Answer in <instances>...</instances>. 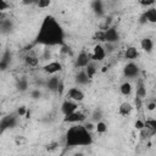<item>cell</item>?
<instances>
[{
	"label": "cell",
	"mask_w": 156,
	"mask_h": 156,
	"mask_svg": "<svg viewBox=\"0 0 156 156\" xmlns=\"http://www.w3.org/2000/svg\"><path fill=\"white\" fill-rule=\"evenodd\" d=\"M35 44H41L46 46L65 44V32L60 23L52 16H46L43 20L33 45Z\"/></svg>",
	"instance_id": "cell-1"
},
{
	"label": "cell",
	"mask_w": 156,
	"mask_h": 156,
	"mask_svg": "<svg viewBox=\"0 0 156 156\" xmlns=\"http://www.w3.org/2000/svg\"><path fill=\"white\" fill-rule=\"evenodd\" d=\"M91 144H93V136L82 124L71 127L66 133V145L68 147L89 146Z\"/></svg>",
	"instance_id": "cell-2"
},
{
	"label": "cell",
	"mask_w": 156,
	"mask_h": 156,
	"mask_svg": "<svg viewBox=\"0 0 156 156\" xmlns=\"http://www.w3.org/2000/svg\"><path fill=\"white\" fill-rule=\"evenodd\" d=\"M18 115H15V113H11V115H7L5 117H2L0 119V135L9 128H15L18 123Z\"/></svg>",
	"instance_id": "cell-3"
},
{
	"label": "cell",
	"mask_w": 156,
	"mask_h": 156,
	"mask_svg": "<svg viewBox=\"0 0 156 156\" xmlns=\"http://www.w3.org/2000/svg\"><path fill=\"white\" fill-rule=\"evenodd\" d=\"M85 119V115L80 111H74L67 116L63 117V122L65 123H80Z\"/></svg>",
	"instance_id": "cell-4"
},
{
	"label": "cell",
	"mask_w": 156,
	"mask_h": 156,
	"mask_svg": "<svg viewBox=\"0 0 156 156\" xmlns=\"http://www.w3.org/2000/svg\"><path fill=\"white\" fill-rule=\"evenodd\" d=\"M106 54H105V50H104V46L100 45V44H96L93 49V54L90 55V60L94 61V62H100L105 58Z\"/></svg>",
	"instance_id": "cell-5"
},
{
	"label": "cell",
	"mask_w": 156,
	"mask_h": 156,
	"mask_svg": "<svg viewBox=\"0 0 156 156\" xmlns=\"http://www.w3.org/2000/svg\"><path fill=\"white\" fill-rule=\"evenodd\" d=\"M119 40V33L115 27H110L107 30H105V43L116 44Z\"/></svg>",
	"instance_id": "cell-6"
},
{
	"label": "cell",
	"mask_w": 156,
	"mask_h": 156,
	"mask_svg": "<svg viewBox=\"0 0 156 156\" xmlns=\"http://www.w3.org/2000/svg\"><path fill=\"white\" fill-rule=\"evenodd\" d=\"M123 74L127 78H135V77H138V74H139V67H138V65H135L134 62L127 63L124 66V68H123Z\"/></svg>",
	"instance_id": "cell-7"
},
{
	"label": "cell",
	"mask_w": 156,
	"mask_h": 156,
	"mask_svg": "<svg viewBox=\"0 0 156 156\" xmlns=\"http://www.w3.org/2000/svg\"><path fill=\"white\" fill-rule=\"evenodd\" d=\"M67 95L74 102H80V101L84 100V93L80 89H78V88H71V89H68Z\"/></svg>",
	"instance_id": "cell-8"
},
{
	"label": "cell",
	"mask_w": 156,
	"mask_h": 156,
	"mask_svg": "<svg viewBox=\"0 0 156 156\" xmlns=\"http://www.w3.org/2000/svg\"><path fill=\"white\" fill-rule=\"evenodd\" d=\"M77 108H78V105L74 101H69V100L63 101L62 102V106H61V111H62V113L65 116H67V115L77 111Z\"/></svg>",
	"instance_id": "cell-9"
},
{
	"label": "cell",
	"mask_w": 156,
	"mask_h": 156,
	"mask_svg": "<svg viewBox=\"0 0 156 156\" xmlns=\"http://www.w3.org/2000/svg\"><path fill=\"white\" fill-rule=\"evenodd\" d=\"M43 69H44V72H46L49 74H55V73H57L62 69V65L57 61H54V62H50V63L45 65L43 67Z\"/></svg>",
	"instance_id": "cell-10"
},
{
	"label": "cell",
	"mask_w": 156,
	"mask_h": 156,
	"mask_svg": "<svg viewBox=\"0 0 156 156\" xmlns=\"http://www.w3.org/2000/svg\"><path fill=\"white\" fill-rule=\"evenodd\" d=\"M90 61H91V60H90V55L87 54V52H84V51H82V52L78 55L77 60H76V66H77V67H85Z\"/></svg>",
	"instance_id": "cell-11"
},
{
	"label": "cell",
	"mask_w": 156,
	"mask_h": 156,
	"mask_svg": "<svg viewBox=\"0 0 156 156\" xmlns=\"http://www.w3.org/2000/svg\"><path fill=\"white\" fill-rule=\"evenodd\" d=\"M91 9H93V11H94L99 17L104 16V13H105V11H104V2L100 1V0L93 1V2H91Z\"/></svg>",
	"instance_id": "cell-12"
},
{
	"label": "cell",
	"mask_w": 156,
	"mask_h": 156,
	"mask_svg": "<svg viewBox=\"0 0 156 156\" xmlns=\"http://www.w3.org/2000/svg\"><path fill=\"white\" fill-rule=\"evenodd\" d=\"M135 96L141 99V100L146 96V88L144 85L143 79H138V82H136V94H135Z\"/></svg>",
	"instance_id": "cell-13"
},
{
	"label": "cell",
	"mask_w": 156,
	"mask_h": 156,
	"mask_svg": "<svg viewBox=\"0 0 156 156\" xmlns=\"http://www.w3.org/2000/svg\"><path fill=\"white\" fill-rule=\"evenodd\" d=\"M12 29H13V22H12L10 18H5L4 22H2L1 26H0V32H1L2 34H9Z\"/></svg>",
	"instance_id": "cell-14"
},
{
	"label": "cell",
	"mask_w": 156,
	"mask_h": 156,
	"mask_svg": "<svg viewBox=\"0 0 156 156\" xmlns=\"http://www.w3.org/2000/svg\"><path fill=\"white\" fill-rule=\"evenodd\" d=\"M11 62V54L9 50H6L2 55V57L0 58V71H5L7 68V66Z\"/></svg>",
	"instance_id": "cell-15"
},
{
	"label": "cell",
	"mask_w": 156,
	"mask_h": 156,
	"mask_svg": "<svg viewBox=\"0 0 156 156\" xmlns=\"http://www.w3.org/2000/svg\"><path fill=\"white\" fill-rule=\"evenodd\" d=\"M58 83H60V78L56 77V76H54V77H51V78L48 79V82H46V87H48L49 90H51V91H57Z\"/></svg>",
	"instance_id": "cell-16"
},
{
	"label": "cell",
	"mask_w": 156,
	"mask_h": 156,
	"mask_svg": "<svg viewBox=\"0 0 156 156\" xmlns=\"http://www.w3.org/2000/svg\"><path fill=\"white\" fill-rule=\"evenodd\" d=\"M140 45H141V49L145 51V52H151L152 49H154V43L150 38H144L141 39L140 41Z\"/></svg>",
	"instance_id": "cell-17"
},
{
	"label": "cell",
	"mask_w": 156,
	"mask_h": 156,
	"mask_svg": "<svg viewBox=\"0 0 156 156\" xmlns=\"http://www.w3.org/2000/svg\"><path fill=\"white\" fill-rule=\"evenodd\" d=\"M132 110H133V106L129 102H123V104H121V106L118 108V112H119L121 116H124L126 117V116L130 115Z\"/></svg>",
	"instance_id": "cell-18"
},
{
	"label": "cell",
	"mask_w": 156,
	"mask_h": 156,
	"mask_svg": "<svg viewBox=\"0 0 156 156\" xmlns=\"http://www.w3.org/2000/svg\"><path fill=\"white\" fill-rule=\"evenodd\" d=\"M138 56H139V52H138L136 48H134V46L127 48V50H126V52H124V57H126V58H128V60H134V58H136Z\"/></svg>",
	"instance_id": "cell-19"
},
{
	"label": "cell",
	"mask_w": 156,
	"mask_h": 156,
	"mask_svg": "<svg viewBox=\"0 0 156 156\" xmlns=\"http://www.w3.org/2000/svg\"><path fill=\"white\" fill-rule=\"evenodd\" d=\"M84 72L87 73L88 78H89V79H91V78L94 77V74L96 73V66H95V62H94V61H90V62L85 66Z\"/></svg>",
	"instance_id": "cell-20"
},
{
	"label": "cell",
	"mask_w": 156,
	"mask_h": 156,
	"mask_svg": "<svg viewBox=\"0 0 156 156\" xmlns=\"http://www.w3.org/2000/svg\"><path fill=\"white\" fill-rule=\"evenodd\" d=\"M89 80H90V79L88 78V76H87V73H85L84 71H80V72L76 76V83L79 84V85H85V84H88Z\"/></svg>",
	"instance_id": "cell-21"
},
{
	"label": "cell",
	"mask_w": 156,
	"mask_h": 156,
	"mask_svg": "<svg viewBox=\"0 0 156 156\" xmlns=\"http://www.w3.org/2000/svg\"><path fill=\"white\" fill-rule=\"evenodd\" d=\"M145 13V17H146V21L150 22V23H156V9L155 7H150L147 11L144 12Z\"/></svg>",
	"instance_id": "cell-22"
},
{
	"label": "cell",
	"mask_w": 156,
	"mask_h": 156,
	"mask_svg": "<svg viewBox=\"0 0 156 156\" xmlns=\"http://www.w3.org/2000/svg\"><path fill=\"white\" fill-rule=\"evenodd\" d=\"M24 62H26L28 66H30V67H35V66H38V63H39V58H38L37 56H33V55H27V56L24 57Z\"/></svg>",
	"instance_id": "cell-23"
},
{
	"label": "cell",
	"mask_w": 156,
	"mask_h": 156,
	"mask_svg": "<svg viewBox=\"0 0 156 156\" xmlns=\"http://www.w3.org/2000/svg\"><path fill=\"white\" fill-rule=\"evenodd\" d=\"M119 89H121V93H122L123 95H126V96L130 95V93H132V85H130V83H128V82L123 83Z\"/></svg>",
	"instance_id": "cell-24"
},
{
	"label": "cell",
	"mask_w": 156,
	"mask_h": 156,
	"mask_svg": "<svg viewBox=\"0 0 156 156\" xmlns=\"http://www.w3.org/2000/svg\"><path fill=\"white\" fill-rule=\"evenodd\" d=\"M144 128L151 132H156V121L155 119H146L144 122Z\"/></svg>",
	"instance_id": "cell-25"
},
{
	"label": "cell",
	"mask_w": 156,
	"mask_h": 156,
	"mask_svg": "<svg viewBox=\"0 0 156 156\" xmlns=\"http://www.w3.org/2000/svg\"><path fill=\"white\" fill-rule=\"evenodd\" d=\"M111 23H112V17H111V16L105 17L104 23H101V24H100V30H102V32L107 30V29L111 27Z\"/></svg>",
	"instance_id": "cell-26"
},
{
	"label": "cell",
	"mask_w": 156,
	"mask_h": 156,
	"mask_svg": "<svg viewBox=\"0 0 156 156\" xmlns=\"http://www.w3.org/2000/svg\"><path fill=\"white\" fill-rule=\"evenodd\" d=\"M93 39L96 40V41H99V43H105V32H102V30L95 32Z\"/></svg>",
	"instance_id": "cell-27"
},
{
	"label": "cell",
	"mask_w": 156,
	"mask_h": 156,
	"mask_svg": "<svg viewBox=\"0 0 156 156\" xmlns=\"http://www.w3.org/2000/svg\"><path fill=\"white\" fill-rule=\"evenodd\" d=\"M27 88H28V82H27V79H20V80L17 82V89H18L20 91H26Z\"/></svg>",
	"instance_id": "cell-28"
},
{
	"label": "cell",
	"mask_w": 156,
	"mask_h": 156,
	"mask_svg": "<svg viewBox=\"0 0 156 156\" xmlns=\"http://www.w3.org/2000/svg\"><path fill=\"white\" fill-rule=\"evenodd\" d=\"M101 117H102V112H101L100 108H96V110L93 112V115H91V119H93L94 122H100Z\"/></svg>",
	"instance_id": "cell-29"
},
{
	"label": "cell",
	"mask_w": 156,
	"mask_h": 156,
	"mask_svg": "<svg viewBox=\"0 0 156 156\" xmlns=\"http://www.w3.org/2000/svg\"><path fill=\"white\" fill-rule=\"evenodd\" d=\"M155 133H156V132H151V130H149V129L143 128V129L140 130V136H141V139H147V138L152 136Z\"/></svg>",
	"instance_id": "cell-30"
},
{
	"label": "cell",
	"mask_w": 156,
	"mask_h": 156,
	"mask_svg": "<svg viewBox=\"0 0 156 156\" xmlns=\"http://www.w3.org/2000/svg\"><path fill=\"white\" fill-rule=\"evenodd\" d=\"M95 129H96V132L98 133H105L106 130H107V126H106V123H104V122H98L96 123V127H95Z\"/></svg>",
	"instance_id": "cell-31"
},
{
	"label": "cell",
	"mask_w": 156,
	"mask_h": 156,
	"mask_svg": "<svg viewBox=\"0 0 156 156\" xmlns=\"http://www.w3.org/2000/svg\"><path fill=\"white\" fill-rule=\"evenodd\" d=\"M105 54H111L115 51V44H111V43H105Z\"/></svg>",
	"instance_id": "cell-32"
},
{
	"label": "cell",
	"mask_w": 156,
	"mask_h": 156,
	"mask_svg": "<svg viewBox=\"0 0 156 156\" xmlns=\"http://www.w3.org/2000/svg\"><path fill=\"white\" fill-rule=\"evenodd\" d=\"M35 4H37L38 7H48V6L51 4V1H50V0H39V1H37Z\"/></svg>",
	"instance_id": "cell-33"
},
{
	"label": "cell",
	"mask_w": 156,
	"mask_h": 156,
	"mask_svg": "<svg viewBox=\"0 0 156 156\" xmlns=\"http://www.w3.org/2000/svg\"><path fill=\"white\" fill-rule=\"evenodd\" d=\"M57 146H58V144H57L56 141H52V143H49V144L46 145V150H48V151H54V150L57 149Z\"/></svg>",
	"instance_id": "cell-34"
},
{
	"label": "cell",
	"mask_w": 156,
	"mask_h": 156,
	"mask_svg": "<svg viewBox=\"0 0 156 156\" xmlns=\"http://www.w3.org/2000/svg\"><path fill=\"white\" fill-rule=\"evenodd\" d=\"M10 7V4L9 2H6L5 0H0V11H5V10H7Z\"/></svg>",
	"instance_id": "cell-35"
},
{
	"label": "cell",
	"mask_w": 156,
	"mask_h": 156,
	"mask_svg": "<svg viewBox=\"0 0 156 156\" xmlns=\"http://www.w3.org/2000/svg\"><path fill=\"white\" fill-rule=\"evenodd\" d=\"M141 104H143V102H141V99H139V98L135 96V99H134V105H135V108H136L138 111L141 108Z\"/></svg>",
	"instance_id": "cell-36"
},
{
	"label": "cell",
	"mask_w": 156,
	"mask_h": 156,
	"mask_svg": "<svg viewBox=\"0 0 156 156\" xmlns=\"http://www.w3.org/2000/svg\"><path fill=\"white\" fill-rule=\"evenodd\" d=\"M26 113H27V108L24 107V106H21V107H18V110H17V115L18 116H26Z\"/></svg>",
	"instance_id": "cell-37"
},
{
	"label": "cell",
	"mask_w": 156,
	"mask_h": 156,
	"mask_svg": "<svg viewBox=\"0 0 156 156\" xmlns=\"http://www.w3.org/2000/svg\"><path fill=\"white\" fill-rule=\"evenodd\" d=\"M154 4H155V0H140V5L143 6H150Z\"/></svg>",
	"instance_id": "cell-38"
},
{
	"label": "cell",
	"mask_w": 156,
	"mask_h": 156,
	"mask_svg": "<svg viewBox=\"0 0 156 156\" xmlns=\"http://www.w3.org/2000/svg\"><path fill=\"white\" fill-rule=\"evenodd\" d=\"M30 95H32V98H33V99H39L41 94H40L39 89H35V90H33V91L30 93Z\"/></svg>",
	"instance_id": "cell-39"
},
{
	"label": "cell",
	"mask_w": 156,
	"mask_h": 156,
	"mask_svg": "<svg viewBox=\"0 0 156 156\" xmlns=\"http://www.w3.org/2000/svg\"><path fill=\"white\" fill-rule=\"evenodd\" d=\"M134 126H135V128H136L138 130H141V129L144 128V122H143V121H140V119H138V121L135 122V124H134Z\"/></svg>",
	"instance_id": "cell-40"
},
{
	"label": "cell",
	"mask_w": 156,
	"mask_h": 156,
	"mask_svg": "<svg viewBox=\"0 0 156 156\" xmlns=\"http://www.w3.org/2000/svg\"><path fill=\"white\" fill-rule=\"evenodd\" d=\"M155 107H156V104L152 101V102H149L147 105H146V108L149 110V111H154L155 110Z\"/></svg>",
	"instance_id": "cell-41"
},
{
	"label": "cell",
	"mask_w": 156,
	"mask_h": 156,
	"mask_svg": "<svg viewBox=\"0 0 156 156\" xmlns=\"http://www.w3.org/2000/svg\"><path fill=\"white\" fill-rule=\"evenodd\" d=\"M84 128H85V129H87V130H88V132L90 133V132H91V130L94 129V124L89 122V123H87V124H84Z\"/></svg>",
	"instance_id": "cell-42"
},
{
	"label": "cell",
	"mask_w": 156,
	"mask_h": 156,
	"mask_svg": "<svg viewBox=\"0 0 156 156\" xmlns=\"http://www.w3.org/2000/svg\"><path fill=\"white\" fill-rule=\"evenodd\" d=\"M147 21H146V17H145V13H141V16L139 17V23L140 24H145Z\"/></svg>",
	"instance_id": "cell-43"
},
{
	"label": "cell",
	"mask_w": 156,
	"mask_h": 156,
	"mask_svg": "<svg viewBox=\"0 0 156 156\" xmlns=\"http://www.w3.org/2000/svg\"><path fill=\"white\" fill-rule=\"evenodd\" d=\"M63 87H65V85H63V83L60 80V83H58V88H57V91H58V94H60V95H61V94H62V91H63Z\"/></svg>",
	"instance_id": "cell-44"
},
{
	"label": "cell",
	"mask_w": 156,
	"mask_h": 156,
	"mask_svg": "<svg viewBox=\"0 0 156 156\" xmlns=\"http://www.w3.org/2000/svg\"><path fill=\"white\" fill-rule=\"evenodd\" d=\"M6 18V15H5V12H2V11H0V26H1V23L4 22V20Z\"/></svg>",
	"instance_id": "cell-45"
},
{
	"label": "cell",
	"mask_w": 156,
	"mask_h": 156,
	"mask_svg": "<svg viewBox=\"0 0 156 156\" xmlns=\"http://www.w3.org/2000/svg\"><path fill=\"white\" fill-rule=\"evenodd\" d=\"M101 71H102V72H106V71H107V67H102V69H101Z\"/></svg>",
	"instance_id": "cell-46"
},
{
	"label": "cell",
	"mask_w": 156,
	"mask_h": 156,
	"mask_svg": "<svg viewBox=\"0 0 156 156\" xmlns=\"http://www.w3.org/2000/svg\"><path fill=\"white\" fill-rule=\"evenodd\" d=\"M30 156H34V155H30Z\"/></svg>",
	"instance_id": "cell-47"
},
{
	"label": "cell",
	"mask_w": 156,
	"mask_h": 156,
	"mask_svg": "<svg viewBox=\"0 0 156 156\" xmlns=\"http://www.w3.org/2000/svg\"><path fill=\"white\" fill-rule=\"evenodd\" d=\"M0 115H1V112H0Z\"/></svg>",
	"instance_id": "cell-48"
}]
</instances>
